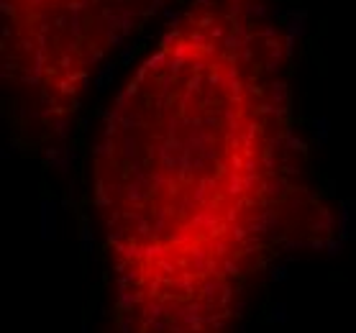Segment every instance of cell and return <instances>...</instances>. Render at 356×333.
<instances>
[{
  "mask_svg": "<svg viewBox=\"0 0 356 333\" xmlns=\"http://www.w3.org/2000/svg\"><path fill=\"white\" fill-rule=\"evenodd\" d=\"M287 67L264 0H190L110 103L93 177L126 333H220L297 218Z\"/></svg>",
  "mask_w": 356,
  "mask_h": 333,
  "instance_id": "cell-1",
  "label": "cell"
},
{
  "mask_svg": "<svg viewBox=\"0 0 356 333\" xmlns=\"http://www.w3.org/2000/svg\"><path fill=\"white\" fill-rule=\"evenodd\" d=\"M164 0H0V64L23 126L69 118L95 72Z\"/></svg>",
  "mask_w": 356,
  "mask_h": 333,
  "instance_id": "cell-2",
  "label": "cell"
}]
</instances>
